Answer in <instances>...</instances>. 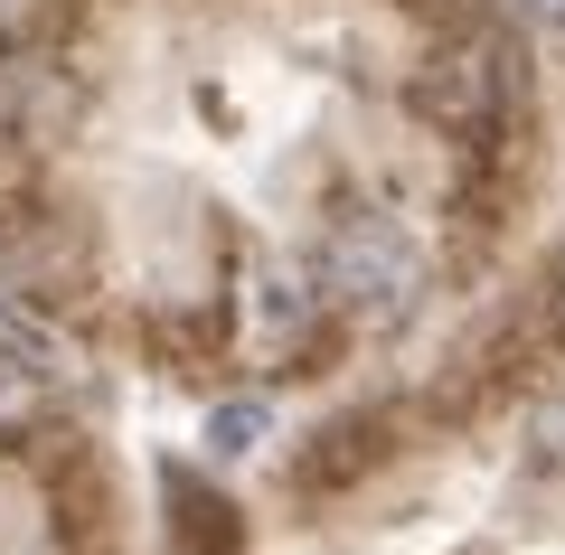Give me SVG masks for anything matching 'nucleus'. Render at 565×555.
<instances>
[{
  "label": "nucleus",
  "mask_w": 565,
  "mask_h": 555,
  "mask_svg": "<svg viewBox=\"0 0 565 555\" xmlns=\"http://www.w3.org/2000/svg\"><path fill=\"white\" fill-rule=\"evenodd\" d=\"M424 292V245L386 217H359L330 236L321 255V301L330 311H359V320H405Z\"/></svg>",
  "instance_id": "f257e3e1"
},
{
  "label": "nucleus",
  "mask_w": 565,
  "mask_h": 555,
  "mask_svg": "<svg viewBox=\"0 0 565 555\" xmlns=\"http://www.w3.org/2000/svg\"><path fill=\"white\" fill-rule=\"evenodd\" d=\"M519 85H527V47L509 29H471V39H452L444 57L424 66V114L444 132H490L519 104Z\"/></svg>",
  "instance_id": "f03ea898"
},
{
  "label": "nucleus",
  "mask_w": 565,
  "mask_h": 555,
  "mask_svg": "<svg viewBox=\"0 0 565 555\" xmlns=\"http://www.w3.org/2000/svg\"><path fill=\"white\" fill-rule=\"evenodd\" d=\"M321 282L302 274V264H255V320H264V349H302L311 330H321Z\"/></svg>",
  "instance_id": "7ed1b4c3"
},
{
  "label": "nucleus",
  "mask_w": 565,
  "mask_h": 555,
  "mask_svg": "<svg viewBox=\"0 0 565 555\" xmlns=\"http://www.w3.org/2000/svg\"><path fill=\"white\" fill-rule=\"evenodd\" d=\"M29 424H39V377H29V357L0 349V442L29 434Z\"/></svg>",
  "instance_id": "20e7f679"
},
{
  "label": "nucleus",
  "mask_w": 565,
  "mask_h": 555,
  "mask_svg": "<svg viewBox=\"0 0 565 555\" xmlns=\"http://www.w3.org/2000/svg\"><path fill=\"white\" fill-rule=\"evenodd\" d=\"M255 442H264V405H217V415H207V452L236 461V452H255Z\"/></svg>",
  "instance_id": "39448f33"
}]
</instances>
